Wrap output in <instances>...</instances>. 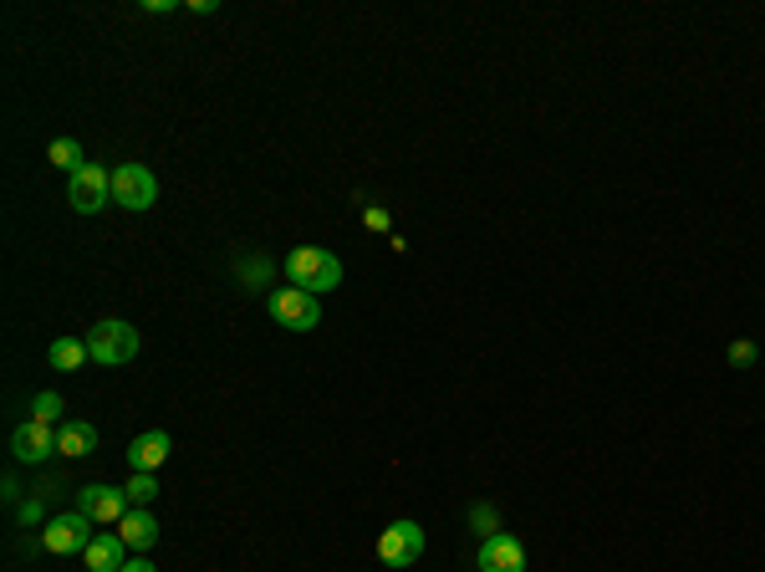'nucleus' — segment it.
Returning a JSON list of instances; mask_svg holds the SVG:
<instances>
[{"instance_id":"nucleus-23","label":"nucleus","mask_w":765,"mask_h":572,"mask_svg":"<svg viewBox=\"0 0 765 572\" xmlns=\"http://www.w3.org/2000/svg\"><path fill=\"white\" fill-rule=\"evenodd\" d=\"M123 572H159V568H153V562H149V557H143V552H134V557H128V562H123Z\"/></svg>"},{"instance_id":"nucleus-25","label":"nucleus","mask_w":765,"mask_h":572,"mask_svg":"<svg viewBox=\"0 0 765 572\" xmlns=\"http://www.w3.org/2000/svg\"><path fill=\"white\" fill-rule=\"evenodd\" d=\"M143 11H149V16H168V11H174V0H143Z\"/></svg>"},{"instance_id":"nucleus-22","label":"nucleus","mask_w":765,"mask_h":572,"mask_svg":"<svg viewBox=\"0 0 765 572\" xmlns=\"http://www.w3.org/2000/svg\"><path fill=\"white\" fill-rule=\"evenodd\" d=\"M363 220H367V231H388V225H393V220H388V210H378V204H367Z\"/></svg>"},{"instance_id":"nucleus-24","label":"nucleus","mask_w":765,"mask_h":572,"mask_svg":"<svg viewBox=\"0 0 765 572\" xmlns=\"http://www.w3.org/2000/svg\"><path fill=\"white\" fill-rule=\"evenodd\" d=\"M240 276H246V282H255V286H261V276H266V266H261V261H246V266H240Z\"/></svg>"},{"instance_id":"nucleus-18","label":"nucleus","mask_w":765,"mask_h":572,"mask_svg":"<svg viewBox=\"0 0 765 572\" xmlns=\"http://www.w3.org/2000/svg\"><path fill=\"white\" fill-rule=\"evenodd\" d=\"M62 409H67V405H62V394H51V388H47V394H36V399H32V420L57 424V420H62Z\"/></svg>"},{"instance_id":"nucleus-11","label":"nucleus","mask_w":765,"mask_h":572,"mask_svg":"<svg viewBox=\"0 0 765 572\" xmlns=\"http://www.w3.org/2000/svg\"><path fill=\"white\" fill-rule=\"evenodd\" d=\"M168 450H174V439H168L164 430H149V435H138L134 445H128V465L143 471V475H153L168 460Z\"/></svg>"},{"instance_id":"nucleus-3","label":"nucleus","mask_w":765,"mask_h":572,"mask_svg":"<svg viewBox=\"0 0 765 572\" xmlns=\"http://www.w3.org/2000/svg\"><path fill=\"white\" fill-rule=\"evenodd\" d=\"M266 307H271V318L281 322L286 333H312V327H322V297L301 291V286H281V291H271Z\"/></svg>"},{"instance_id":"nucleus-2","label":"nucleus","mask_w":765,"mask_h":572,"mask_svg":"<svg viewBox=\"0 0 765 572\" xmlns=\"http://www.w3.org/2000/svg\"><path fill=\"white\" fill-rule=\"evenodd\" d=\"M138 327L123 318H108L98 322L92 333H87V353H92V363H102V369H123V363H134L138 358Z\"/></svg>"},{"instance_id":"nucleus-5","label":"nucleus","mask_w":765,"mask_h":572,"mask_svg":"<svg viewBox=\"0 0 765 572\" xmlns=\"http://www.w3.org/2000/svg\"><path fill=\"white\" fill-rule=\"evenodd\" d=\"M113 200V174L102 164H87L83 174H72L67 179V204L77 215H98L102 204Z\"/></svg>"},{"instance_id":"nucleus-7","label":"nucleus","mask_w":765,"mask_h":572,"mask_svg":"<svg viewBox=\"0 0 765 572\" xmlns=\"http://www.w3.org/2000/svg\"><path fill=\"white\" fill-rule=\"evenodd\" d=\"M378 557H382V568H409V562H418V557H424V526L418 522L382 526Z\"/></svg>"},{"instance_id":"nucleus-9","label":"nucleus","mask_w":765,"mask_h":572,"mask_svg":"<svg viewBox=\"0 0 765 572\" xmlns=\"http://www.w3.org/2000/svg\"><path fill=\"white\" fill-rule=\"evenodd\" d=\"M11 455H16V465H41L47 455H57V430L41 420H26L11 435Z\"/></svg>"},{"instance_id":"nucleus-1","label":"nucleus","mask_w":765,"mask_h":572,"mask_svg":"<svg viewBox=\"0 0 765 572\" xmlns=\"http://www.w3.org/2000/svg\"><path fill=\"white\" fill-rule=\"evenodd\" d=\"M286 282L312 291V297H327V291L342 286V261L327 246H297V251L286 256Z\"/></svg>"},{"instance_id":"nucleus-19","label":"nucleus","mask_w":765,"mask_h":572,"mask_svg":"<svg viewBox=\"0 0 765 572\" xmlns=\"http://www.w3.org/2000/svg\"><path fill=\"white\" fill-rule=\"evenodd\" d=\"M469 526L475 532H485V537H500V517H496V506H469Z\"/></svg>"},{"instance_id":"nucleus-26","label":"nucleus","mask_w":765,"mask_h":572,"mask_svg":"<svg viewBox=\"0 0 765 572\" xmlns=\"http://www.w3.org/2000/svg\"><path fill=\"white\" fill-rule=\"evenodd\" d=\"M189 11H195V16H215L220 5H215V0H189Z\"/></svg>"},{"instance_id":"nucleus-15","label":"nucleus","mask_w":765,"mask_h":572,"mask_svg":"<svg viewBox=\"0 0 765 572\" xmlns=\"http://www.w3.org/2000/svg\"><path fill=\"white\" fill-rule=\"evenodd\" d=\"M47 358H51V369H57V373H77L92 353H87L83 337H57V343L47 348Z\"/></svg>"},{"instance_id":"nucleus-20","label":"nucleus","mask_w":765,"mask_h":572,"mask_svg":"<svg viewBox=\"0 0 765 572\" xmlns=\"http://www.w3.org/2000/svg\"><path fill=\"white\" fill-rule=\"evenodd\" d=\"M755 358H761V348H755L750 337H740V343H730V363H735V369H755Z\"/></svg>"},{"instance_id":"nucleus-6","label":"nucleus","mask_w":765,"mask_h":572,"mask_svg":"<svg viewBox=\"0 0 765 572\" xmlns=\"http://www.w3.org/2000/svg\"><path fill=\"white\" fill-rule=\"evenodd\" d=\"M113 200L123 210H149L159 200V179L149 164H117L113 169Z\"/></svg>"},{"instance_id":"nucleus-14","label":"nucleus","mask_w":765,"mask_h":572,"mask_svg":"<svg viewBox=\"0 0 765 572\" xmlns=\"http://www.w3.org/2000/svg\"><path fill=\"white\" fill-rule=\"evenodd\" d=\"M98 450V430L87 420H67L57 430V455H67V460H83V455Z\"/></svg>"},{"instance_id":"nucleus-17","label":"nucleus","mask_w":765,"mask_h":572,"mask_svg":"<svg viewBox=\"0 0 765 572\" xmlns=\"http://www.w3.org/2000/svg\"><path fill=\"white\" fill-rule=\"evenodd\" d=\"M128 506H153L159 501V475H143V471H134V481H128Z\"/></svg>"},{"instance_id":"nucleus-13","label":"nucleus","mask_w":765,"mask_h":572,"mask_svg":"<svg viewBox=\"0 0 765 572\" xmlns=\"http://www.w3.org/2000/svg\"><path fill=\"white\" fill-rule=\"evenodd\" d=\"M83 557H87V568L92 572H123V562H128V542L117 537V532H98Z\"/></svg>"},{"instance_id":"nucleus-8","label":"nucleus","mask_w":765,"mask_h":572,"mask_svg":"<svg viewBox=\"0 0 765 572\" xmlns=\"http://www.w3.org/2000/svg\"><path fill=\"white\" fill-rule=\"evenodd\" d=\"M77 511L92 517L98 526H117L134 506H128V490H117V486H83L77 490Z\"/></svg>"},{"instance_id":"nucleus-16","label":"nucleus","mask_w":765,"mask_h":572,"mask_svg":"<svg viewBox=\"0 0 765 572\" xmlns=\"http://www.w3.org/2000/svg\"><path fill=\"white\" fill-rule=\"evenodd\" d=\"M47 159H51V164H57V169H67V179H72V174H83V169H87L83 144H77V138H51Z\"/></svg>"},{"instance_id":"nucleus-12","label":"nucleus","mask_w":765,"mask_h":572,"mask_svg":"<svg viewBox=\"0 0 765 572\" xmlns=\"http://www.w3.org/2000/svg\"><path fill=\"white\" fill-rule=\"evenodd\" d=\"M113 532L128 542V552H149L153 542H159V522H153L149 506H134V511H128V517H123Z\"/></svg>"},{"instance_id":"nucleus-4","label":"nucleus","mask_w":765,"mask_h":572,"mask_svg":"<svg viewBox=\"0 0 765 572\" xmlns=\"http://www.w3.org/2000/svg\"><path fill=\"white\" fill-rule=\"evenodd\" d=\"M92 517H83V511H62V517H51L47 522V532H41V547L47 552H57V557H72V552H87L92 547Z\"/></svg>"},{"instance_id":"nucleus-21","label":"nucleus","mask_w":765,"mask_h":572,"mask_svg":"<svg viewBox=\"0 0 765 572\" xmlns=\"http://www.w3.org/2000/svg\"><path fill=\"white\" fill-rule=\"evenodd\" d=\"M16 517H21V526H36V522H41V517H47L41 496H32V501H16Z\"/></svg>"},{"instance_id":"nucleus-10","label":"nucleus","mask_w":765,"mask_h":572,"mask_svg":"<svg viewBox=\"0 0 765 572\" xmlns=\"http://www.w3.org/2000/svg\"><path fill=\"white\" fill-rule=\"evenodd\" d=\"M480 572H526V547L511 532L480 542Z\"/></svg>"}]
</instances>
